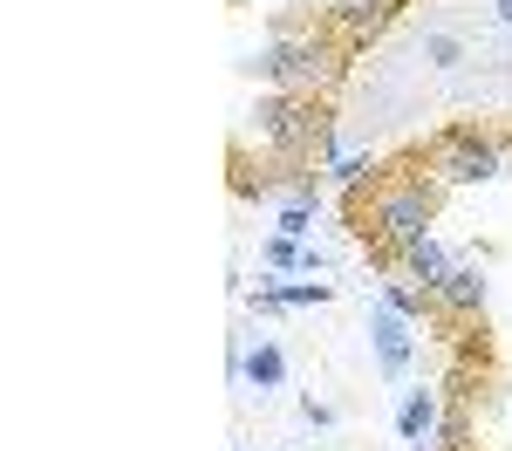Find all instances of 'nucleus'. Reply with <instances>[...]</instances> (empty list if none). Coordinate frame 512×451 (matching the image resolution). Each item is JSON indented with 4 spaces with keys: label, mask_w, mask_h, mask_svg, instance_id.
Instances as JSON below:
<instances>
[{
    "label": "nucleus",
    "mask_w": 512,
    "mask_h": 451,
    "mask_svg": "<svg viewBox=\"0 0 512 451\" xmlns=\"http://www.w3.org/2000/svg\"><path fill=\"white\" fill-rule=\"evenodd\" d=\"M239 376H246L253 390H274L280 376H287V363H280V349H274V342H260V349H253V356L239 363Z\"/></svg>",
    "instance_id": "11"
},
{
    "label": "nucleus",
    "mask_w": 512,
    "mask_h": 451,
    "mask_svg": "<svg viewBox=\"0 0 512 451\" xmlns=\"http://www.w3.org/2000/svg\"><path fill=\"white\" fill-rule=\"evenodd\" d=\"M451 267H458V260H451V253H444V246H437L431 233H424L417 246H403V274H410V281H424L431 294H437V281H444Z\"/></svg>",
    "instance_id": "8"
},
{
    "label": "nucleus",
    "mask_w": 512,
    "mask_h": 451,
    "mask_svg": "<svg viewBox=\"0 0 512 451\" xmlns=\"http://www.w3.org/2000/svg\"><path fill=\"white\" fill-rule=\"evenodd\" d=\"M424 55H431L437 69H451V62H458V41H451V35H431V41H424Z\"/></svg>",
    "instance_id": "15"
},
{
    "label": "nucleus",
    "mask_w": 512,
    "mask_h": 451,
    "mask_svg": "<svg viewBox=\"0 0 512 451\" xmlns=\"http://www.w3.org/2000/svg\"><path fill=\"white\" fill-rule=\"evenodd\" d=\"M328 301V281H301V287H260L253 294V308L260 315H274V308H321Z\"/></svg>",
    "instance_id": "9"
},
{
    "label": "nucleus",
    "mask_w": 512,
    "mask_h": 451,
    "mask_svg": "<svg viewBox=\"0 0 512 451\" xmlns=\"http://www.w3.org/2000/svg\"><path fill=\"white\" fill-rule=\"evenodd\" d=\"M431 424H437V397H431V390H410L403 410H396V431L417 445V438H431Z\"/></svg>",
    "instance_id": "10"
},
{
    "label": "nucleus",
    "mask_w": 512,
    "mask_h": 451,
    "mask_svg": "<svg viewBox=\"0 0 512 451\" xmlns=\"http://www.w3.org/2000/svg\"><path fill=\"white\" fill-rule=\"evenodd\" d=\"M267 267H315V253H301L287 233H274V240H267Z\"/></svg>",
    "instance_id": "12"
},
{
    "label": "nucleus",
    "mask_w": 512,
    "mask_h": 451,
    "mask_svg": "<svg viewBox=\"0 0 512 451\" xmlns=\"http://www.w3.org/2000/svg\"><path fill=\"white\" fill-rule=\"evenodd\" d=\"M431 171L437 185H485L499 178V144H485L478 130H444L431 144Z\"/></svg>",
    "instance_id": "2"
},
{
    "label": "nucleus",
    "mask_w": 512,
    "mask_h": 451,
    "mask_svg": "<svg viewBox=\"0 0 512 451\" xmlns=\"http://www.w3.org/2000/svg\"><path fill=\"white\" fill-rule=\"evenodd\" d=\"M328 14H335V28L355 41H369L383 21H390V0H328Z\"/></svg>",
    "instance_id": "7"
},
{
    "label": "nucleus",
    "mask_w": 512,
    "mask_h": 451,
    "mask_svg": "<svg viewBox=\"0 0 512 451\" xmlns=\"http://www.w3.org/2000/svg\"><path fill=\"white\" fill-rule=\"evenodd\" d=\"M369 233L383 246H417L424 233H431V192L424 185H390L383 199H376V212H369Z\"/></svg>",
    "instance_id": "3"
},
{
    "label": "nucleus",
    "mask_w": 512,
    "mask_h": 451,
    "mask_svg": "<svg viewBox=\"0 0 512 451\" xmlns=\"http://www.w3.org/2000/svg\"><path fill=\"white\" fill-rule=\"evenodd\" d=\"M383 301H390L396 315H410V322H417V315H424V301H437V294H431V287H390Z\"/></svg>",
    "instance_id": "13"
},
{
    "label": "nucleus",
    "mask_w": 512,
    "mask_h": 451,
    "mask_svg": "<svg viewBox=\"0 0 512 451\" xmlns=\"http://www.w3.org/2000/svg\"><path fill=\"white\" fill-rule=\"evenodd\" d=\"M369 342H376V363H383V376H403V369H410V356H417L410 315H396L390 301H376V308H369Z\"/></svg>",
    "instance_id": "5"
},
{
    "label": "nucleus",
    "mask_w": 512,
    "mask_h": 451,
    "mask_svg": "<svg viewBox=\"0 0 512 451\" xmlns=\"http://www.w3.org/2000/svg\"><path fill=\"white\" fill-rule=\"evenodd\" d=\"M253 69L274 82V89H287V96H315V89H328V82H335L342 55H335L328 41H274Z\"/></svg>",
    "instance_id": "1"
},
{
    "label": "nucleus",
    "mask_w": 512,
    "mask_h": 451,
    "mask_svg": "<svg viewBox=\"0 0 512 451\" xmlns=\"http://www.w3.org/2000/svg\"><path fill=\"white\" fill-rule=\"evenodd\" d=\"M437 301H444V308H458V315H478V308H485V267L458 260V267L437 281Z\"/></svg>",
    "instance_id": "6"
},
{
    "label": "nucleus",
    "mask_w": 512,
    "mask_h": 451,
    "mask_svg": "<svg viewBox=\"0 0 512 451\" xmlns=\"http://www.w3.org/2000/svg\"><path fill=\"white\" fill-rule=\"evenodd\" d=\"M253 123H260V137H267V144L294 151V144H308V137H315L321 117H315V103H308V96H287V89H274V96L253 110Z\"/></svg>",
    "instance_id": "4"
},
{
    "label": "nucleus",
    "mask_w": 512,
    "mask_h": 451,
    "mask_svg": "<svg viewBox=\"0 0 512 451\" xmlns=\"http://www.w3.org/2000/svg\"><path fill=\"white\" fill-rule=\"evenodd\" d=\"M308 219H315V212H308V199H294L287 212H280V233H287V240H301V233H308Z\"/></svg>",
    "instance_id": "14"
},
{
    "label": "nucleus",
    "mask_w": 512,
    "mask_h": 451,
    "mask_svg": "<svg viewBox=\"0 0 512 451\" xmlns=\"http://www.w3.org/2000/svg\"><path fill=\"white\" fill-rule=\"evenodd\" d=\"M499 21H506V28H512V0H499Z\"/></svg>",
    "instance_id": "16"
}]
</instances>
